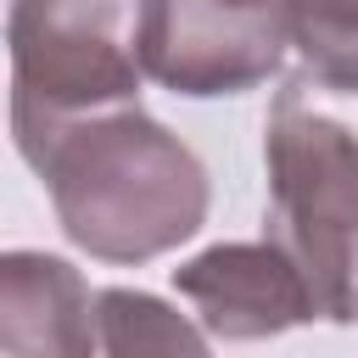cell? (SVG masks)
<instances>
[{"label":"cell","mask_w":358,"mask_h":358,"mask_svg":"<svg viewBox=\"0 0 358 358\" xmlns=\"http://www.w3.org/2000/svg\"><path fill=\"white\" fill-rule=\"evenodd\" d=\"M157 0H11V134L17 145L90 112L134 106L151 78Z\"/></svg>","instance_id":"3"},{"label":"cell","mask_w":358,"mask_h":358,"mask_svg":"<svg viewBox=\"0 0 358 358\" xmlns=\"http://www.w3.org/2000/svg\"><path fill=\"white\" fill-rule=\"evenodd\" d=\"M224 6H257V11H291V0H224Z\"/></svg>","instance_id":"9"},{"label":"cell","mask_w":358,"mask_h":358,"mask_svg":"<svg viewBox=\"0 0 358 358\" xmlns=\"http://www.w3.org/2000/svg\"><path fill=\"white\" fill-rule=\"evenodd\" d=\"M17 151L45 179L62 235L101 263H151L207 224L201 157L140 106L67 117Z\"/></svg>","instance_id":"1"},{"label":"cell","mask_w":358,"mask_h":358,"mask_svg":"<svg viewBox=\"0 0 358 358\" xmlns=\"http://www.w3.org/2000/svg\"><path fill=\"white\" fill-rule=\"evenodd\" d=\"M95 336L101 352H207V330L190 324L185 313H173L168 302H157L151 291H95Z\"/></svg>","instance_id":"7"},{"label":"cell","mask_w":358,"mask_h":358,"mask_svg":"<svg viewBox=\"0 0 358 358\" xmlns=\"http://www.w3.org/2000/svg\"><path fill=\"white\" fill-rule=\"evenodd\" d=\"M0 352L6 358L101 352L95 296L67 257H50V252H6L0 257Z\"/></svg>","instance_id":"6"},{"label":"cell","mask_w":358,"mask_h":358,"mask_svg":"<svg viewBox=\"0 0 358 358\" xmlns=\"http://www.w3.org/2000/svg\"><path fill=\"white\" fill-rule=\"evenodd\" d=\"M291 45L285 11L224 6V0H157L151 78L173 95H241L257 90Z\"/></svg>","instance_id":"4"},{"label":"cell","mask_w":358,"mask_h":358,"mask_svg":"<svg viewBox=\"0 0 358 358\" xmlns=\"http://www.w3.org/2000/svg\"><path fill=\"white\" fill-rule=\"evenodd\" d=\"M173 291L213 341H263L319 319L313 285L280 241H224L173 268Z\"/></svg>","instance_id":"5"},{"label":"cell","mask_w":358,"mask_h":358,"mask_svg":"<svg viewBox=\"0 0 358 358\" xmlns=\"http://www.w3.org/2000/svg\"><path fill=\"white\" fill-rule=\"evenodd\" d=\"M291 45L324 84L358 90V0H291Z\"/></svg>","instance_id":"8"},{"label":"cell","mask_w":358,"mask_h":358,"mask_svg":"<svg viewBox=\"0 0 358 358\" xmlns=\"http://www.w3.org/2000/svg\"><path fill=\"white\" fill-rule=\"evenodd\" d=\"M268 241L313 285L319 319H358V90L291 73L268 106Z\"/></svg>","instance_id":"2"}]
</instances>
